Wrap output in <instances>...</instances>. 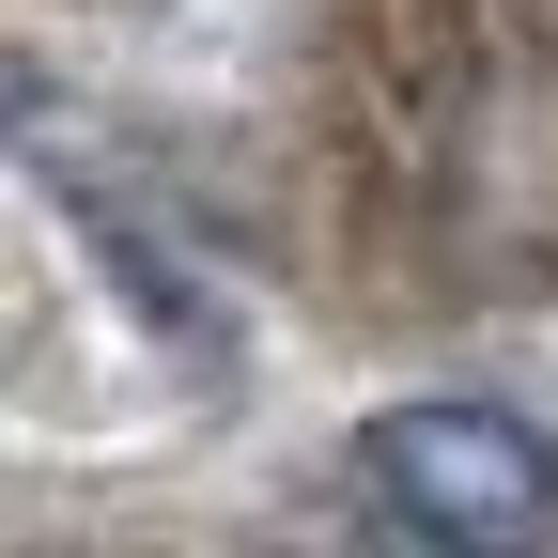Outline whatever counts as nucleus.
Masks as SVG:
<instances>
[{"mask_svg": "<svg viewBox=\"0 0 558 558\" xmlns=\"http://www.w3.org/2000/svg\"><path fill=\"white\" fill-rule=\"evenodd\" d=\"M357 512L403 543H527L558 527V435L512 403H388L357 418Z\"/></svg>", "mask_w": 558, "mask_h": 558, "instance_id": "1", "label": "nucleus"}]
</instances>
